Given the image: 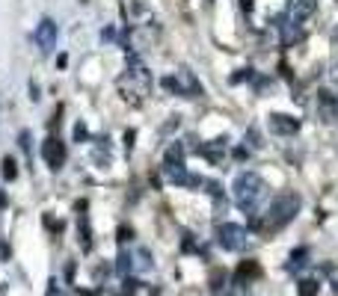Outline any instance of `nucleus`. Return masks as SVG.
Listing matches in <instances>:
<instances>
[{
	"label": "nucleus",
	"instance_id": "1",
	"mask_svg": "<svg viewBox=\"0 0 338 296\" xmlns=\"http://www.w3.org/2000/svg\"><path fill=\"white\" fill-rule=\"evenodd\" d=\"M232 196H235L238 208H243V211L252 216V213L258 211V205L264 202V196H267V184H264V178L255 175V172H241V175L235 178Z\"/></svg>",
	"mask_w": 338,
	"mask_h": 296
},
{
	"label": "nucleus",
	"instance_id": "2",
	"mask_svg": "<svg viewBox=\"0 0 338 296\" xmlns=\"http://www.w3.org/2000/svg\"><path fill=\"white\" fill-rule=\"evenodd\" d=\"M300 211V196L297 193H279L270 205V216H267V228H282L294 219V213Z\"/></svg>",
	"mask_w": 338,
	"mask_h": 296
},
{
	"label": "nucleus",
	"instance_id": "3",
	"mask_svg": "<svg viewBox=\"0 0 338 296\" xmlns=\"http://www.w3.org/2000/svg\"><path fill=\"white\" fill-rule=\"evenodd\" d=\"M217 243H220L223 249H229V252H241V249L246 246V231H243L241 225H235V222L220 225V228H217Z\"/></svg>",
	"mask_w": 338,
	"mask_h": 296
},
{
	"label": "nucleus",
	"instance_id": "4",
	"mask_svg": "<svg viewBox=\"0 0 338 296\" xmlns=\"http://www.w3.org/2000/svg\"><path fill=\"white\" fill-rule=\"evenodd\" d=\"M36 44L42 53H50L53 44H56V24L50 18H42V24L36 27Z\"/></svg>",
	"mask_w": 338,
	"mask_h": 296
},
{
	"label": "nucleus",
	"instance_id": "5",
	"mask_svg": "<svg viewBox=\"0 0 338 296\" xmlns=\"http://www.w3.org/2000/svg\"><path fill=\"white\" fill-rule=\"evenodd\" d=\"M42 157H45V163L50 166V169H59L62 166V160H65V151H62V142L59 139H45L42 142Z\"/></svg>",
	"mask_w": 338,
	"mask_h": 296
},
{
	"label": "nucleus",
	"instance_id": "6",
	"mask_svg": "<svg viewBox=\"0 0 338 296\" xmlns=\"http://www.w3.org/2000/svg\"><path fill=\"white\" fill-rule=\"evenodd\" d=\"M270 130L279 133V136H291V133L300 130V119L285 116V113H276V116H270Z\"/></svg>",
	"mask_w": 338,
	"mask_h": 296
},
{
	"label": "nucleus",
	"instance_id": "7",
	"mask_svg": "<svg viewBox=\"0 0 338 296\" xmlns=\"http://www.w3.org/2000/svg\"><path fill=\"white\" fill-rule=\"evenodd\" d=\"M312 12H315V0H291V6H288V18H291L294 24L306 21Z\"/></svg>",
	"mask_w": 338,
	"mask_h": 296
},
{
	"label": "nucleus",
	"instance_id": "8",
	"mask_svg": "<svg viewBox=\"0 0 338 296\" xmlns=\"http://www.w3.org/2000/svg\"><path fill=\"white\" fill-rule=\"evenodd\" d=\"M321 116H324L327 122H336V116H338V104L333 101L330 92H321Z\"/></svg>",
	"mask_w": 338,
	"mask_h": 296
},
{
	"label": "nucleus",
	"instance_id": "9",
	"mask_svg": "<svg viewBox=\"0 0 338 296\" xmlns=\"http://www.w3.org/2000/svg\"><path fill=\"white\" fill-rule=\"evenodd\" d=\"M137 270H151V255H148V249H137Z\"/></svg>",
	"mask_w": 338,
	"mask_h": 296
},
{
	"label": "nucleus",
	"instance_id": "10",
	"mask_svg": "<svg viewBox=\"0 0 338 296\" xmlns=\"http://www.w3.org/2000/svg\"><path fill=\"white\" fill-rule=\"evenodd\" d=\"M315 291H318L315 282H300V294L303 296H315Z\"/></svg>",
	"mask_w": 338,
	"mask_h": 296
},
{
	"label": "nucleus",
	"instance_id": "11",
	"mask_svg": "<svg viewBox=\"0 0 338 296\" xmlns=\"http://www.w3.org/2000/svg\"><path fill=\"white\" fill-rule=\"evenodd\" d=\"M327 276H330V285H333V291L338 294V267H330V270H327Z\"/></svg>",
	"mask_w": 338,
	"mask_h": 296
},
{
	"label": "nucleus",
	"instance_id": "12",
	"mask_svg": "<svg viewBox=\"0 0 338 296\" xmlns=\"http://www.w3.org/2000/svg\"><path fill=\"white\" fill-rule=\"evenodd\" d=\"M119 270H122V273L131 270V255H122V258H119Z\"/></svg>",
	"mask_w": 338,
	"mask_h": 296
},
{
	"label": "nucleus",
	"instance_id": "13",
	"mask_svg": "<svg viewBox=\"0 0 338 296\" xmlns=\"http://www.w3.org/2000/svg\"><path fill=\"white\" fill-rule=\"evenodd\" d=\"M3 166H6V169H3V175H6V178H12V175H15V163H12V160H6Z\"/></svg>",
	"mask_w": 338,
	"mask_h": 296
},
{
	"label": "nucleus",
	"instance_id": "14",
	"mask_svg": "<svg viewBox=\"0 0 338 296\" xmlns=\"http://www.w3.org/2000/svg\"><path fill=\"white\" fill-rule=\"evenodd\" d=\"M205 187H208V193H211V196H220V184H214V181H208Z\"/></svg>",
	"mask_w": 338,
	"mask_h": 296
}]
</instances>
